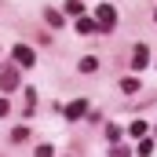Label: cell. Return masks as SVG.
Returning a JSON list of instances; mask_svg holds the SVG:
<instances>
[{
    "label": "cell",
    "mask_w": 157,
    "mask_h": 157,
    "mask_svg": "<svg viewBox=\"0 0 157 157\" xmlns=\"http://www.w3.org/2000/svg\"><path fill=\"white\" fill-rule=\"evenodd\" d=\"M7 110H11V106H7V99H0V117H7Z\"/></svg>",
    "instance_id": "obj_16"
},
{
    "label": "cell",
    "mask_w": 157,
    "mask_h": 157,
    "mask_svg": "<svg viewBox=\"0 0 157 157\" xmlns=\"http://www.w3.org/2000/svg\"><path fill=\"white\" fill-rule=\"evenodd\" d=\"M132 66H135V70L150 66V48H146V44H139V48H135V55H132Z\"/></svg>",
    "instance_id": "obj_5"
},
{
    "label": "cell",
    "mask_w": 157,
    "mask_h": 157,
    "mask_svg": "<svg viewBox=\"0 0 157 157\" xmlns=\"http://www.w3.org/2000/svg\"><path fill=\"white\" fill-rule=\"evenodd\" d=\"M95 26H99V29H113V26H117V11H113L110 4H99V7H95Z\"/></svg>",
    "instance_id": "obj_1"
},
{
    "label": "cell",
    "mask_w": 157,
    "mask_h": 157,
    "mask_svg": "<svg viewBox=\"0 0 157 157\" xmlns=\"http://www.w3.org/2000/svg\"><path fill=\"white\" fill-rule=\"evenodd\" d=\"M110 157H128V146H121V143H113V150H110Z\"/></svg>",
    "instance_id": "obj_15"
},
{
    "label": "cell",
    "mask_w": 157,
    "mask_h": 157,
    "mask_svg": "<svg viewBox=\"0 0 157 157\" xmlns=\"http://www.w3.org/2000/svg\"><path fill=\"white\" fill-rule=\"evenodd\" d=\"M77 33H84V37H88V33H95V18L80 15V18H77Z\"/></svg>",
    "instance_id": "obj_6"
},
{
    "label": "cell",
    "mask_w": 157,
    "mask_h": 157,
    "mask_svg": "<svg viewBox=\"0 0 157 157\" xmlns=\"http://www.w3.org/2000/svg\"><path fill=\"white\" fill-rule=\"evenodd\" d=\"M95 70H99L95 55H84V59H80V73H95Z\"/></svg>",
    "instance_id": "obj_8"
},
{
    "label": "cell",
    "mask_w": 157,
    "mask_h": 157,
    "mask_svg": "<svg viewBox=\"0 0 157 157\" xmlns=\"http://www.w3.org/2000/svg\"><path fill=\"white\" fill-rule=\"evenodd\" d=\"M11 55H15V66H33V62H37L33 48H26V44H15V48H11Z\"/></svg>",
    "instance_id": "obj_3"
},
{
    "label": "cell",
    "mask_w": 157,
    "mask_h": 157,
    "mask_svg": "<svg viewBox=\"0 0 157 157\" xmlns=\"http://www.w3.org/2000/svg\"><path fill=\"white\" fill-rule=\"evenodd\" d=\"M62 113H66L70 121H77V117H84V113H88V102H84V99H73V102H70Z\"/></svg>",
    "instance_id": "obj_4"
},
{
    "label": "cell",
    "mask_w": 157,
    "mask_h": 157,
    "mask_svg": "<svg viewBox=\"0 0 157 157\" xmlns=\"http://www.w3.org/2000/svg\"><path fill=\"white\" fill-rule=\"evenodd\" d=\"M18 88V66H0V91H15Z\"/></svg>",
    "instance_id": "obj_2"
},
{
    "label": "cell",
    "mask_w": 157,
    "mask_h": 157,
    "mask_svg": "<svg viewBox=\"0 0 157 157\" xmlns=\"http://www.w3.org/2000/svg\"><path fill=\"white\" fill-rule=\"evenodd\" d=\"M26 139H29L26 128H15V132H11V143H26Z\"/></svg>",
    "instance_id": "obj_12"
},
{
    "label": "cell",
    "mask_w": 157,
    "mask_h": 157,
    "mask_svg": "<svg viewBox=\"0 0 157 157\" xmlns=\"http://www.w3.org/2000/svg\"><path fill=\"white\" fill-rule=\"evenodd\" d=\"M154 154V139H143V143H139V157H150Z\"/></svg>",
    "instance_id": "obj_10"
},
{
    "label": "cell",
    "mask_w": 157,
    "mask_h": 157,
    "mask_svg": "<svg viewBox=\"0 0 157 157\" xmlns=\"http://www.w3.org/2000/svg\"><path fill=\"white\" fill-rule=\"evenodd\" d=\"M44 18H48V26H51V29H62V26H66V22H62V15H59V11H51V7L44 11Z\"/></svg>",
    "instance_id": "obj_7"
},
{
    "label": "cell",
    "mask_w": 157,
    "mask_h": 157,
    "mask_svg": "<svg viewBox=\"0 0 157 157\" xmlns=\"http://www.w3.org/2000/svg\"><path fill=\"white\" fill-rule=\"evenodd\" d=\"M128 132H132V135H146V121H132Z\"/></svg>",
    "instance_id": "obj_11"
},
{
    "label": "cell",
    "mask_w": 157,
    "mask_h": 157,
    "mask_svg": "<svg viewBox=\"0 0 157 157\" xmlns=\"http://www.w3.org/2000/svg\"><path fill=\"white\" fill-rule=\"evenodd\" d=\"M121 91H128V95L139 91V80H135V77H124V80H121Z\"/></svg>",
    "instance_id": "obj_9"
},
{
    "label": "cell",
    "mask_w": 157,
    "mask_h": 157,
    "mask_svg": "<svg viewBox=\"0 0 157 157\" xmlns=\"http://www.w3.org/2000/svg\"><path fill=\"white\" fill-rule=\"evenodd\" d=\"M106 139H110V143H117V139H121V128H117V124H110V128H106Z\"/></svg>",
    "instance_id": "obj_13"
},
{
    "label": "cell",
    "mask_w": 157,
    "mask_h": 157,
    "mask_svg": "<svg viewBox=\"0 0 157 157\" xmlns=\"http://www.w3.org/2000/svg\"><path fill=\"white\" fill-rule=\"evenodd\" d=\"M66 15H80V0H66Z\"/></svg>",
    "instance_id": "obj_14"
}]
</instances>
